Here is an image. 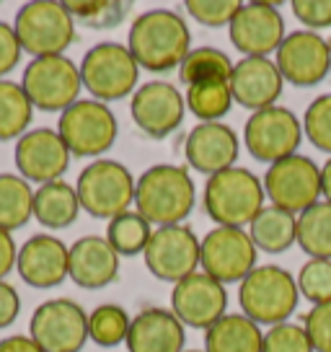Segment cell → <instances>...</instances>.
<instances>
[{
    "label": "cell",
    "instance_id": "cell-39",
    "mask_svg": "<svg viewBox=\"0 0 331 352\" xmlns=\"http://www.w3.org/2000/svg\"><path fill=\"white\" fill-rule=\"evenodd\" d=\"M262 352H313L308 334L300 324H277L264 331Z\"/></svg>",
    "mask_w": 331,
    "mask_h": 352
},
{
    "label": "cell",
    "instance_id": "cell-2",
    "mask_svg": "<svg viewBox=\"0 0 331 352\" xmlns=\"http://www.w3.org/2000/svg\"><path fill=\"white\" fill-rule=\"evenodd\" d=\"M197 202V189L184 166L158 164L135 184V208L150 226H181Z\"/></svg>",
    "mask_w": 331,
    "mask_h": 352
},
{
    "label": "cell",
    "instance_id": "cell-3",
    "mask_svg": "<svg viewBox=\"0 0 331 352\" xmlns=\"http://www.w3.org/2000/svg\"><path fill=\"white\" fill-rule=\"evenodd\" d=\"M264 182L249 168L233 166L207 179L205 210L218 226L243 228L264 210Z\"/></svg>",
    "mask_w": 331,
    "mask_h": 352
},
{
    "label": "cell",
    "instance_id": "cell-38",
    "mask_svg": "<svg viewBox=\"0 0 331 352\" xmlns=\"http://www.w3.org/2000/svg\"><path fill=\"white\" fill-rule=\"evenodd\" d=\"M241 6L243 3L238 0H187L184 3L189 16L205 26H231Z\"/></svg>",
    "mask_w": 331,
    "mask_h": 352
},
{
    "label": "cell",
    "instance_id": "cell-43",
    "mask_svg": "<svg viewBox=\"0 0 331 352\" xmlns=\"http://www.w3.org/2000/svg\"><path fill=\"white\" fill-rule=\"evenodd\" d=\"M19 311H21V298L16 293V287L0 280V329L11 327L19 319Z\"/></svg>",
    "mask_w": 331,
    "mask_h": 352
},
{
    "label": "cell",
    "instance_id": "cell-35",
    "mask_svg": "<svg viewBox=\"0 0 331 352\" xmlns=\"http://www.w3.org/2000/svg\"><path fill=\"white\" fill-rule=\"evenodd\" d=\"M73 21H80L93 29H111L117 23L124 21V16L130 13V3H119V0H93V3H65Z\"/></svg>",
    "mask_w": 331,
    "mask_h": 352
},
{
    "label": "cell",
    "instance_id": "cell-24",
    "mask_svg": "<svg viewBox=\"0 0 331 352\" xmlns=\"http://www.w3.org/2000/svg\"><path fill=\"white\" fill-rule=\"evenodd\" d=\"M184 324L174 311L145 308L130 324L127 350L130 352H184Z\"/></svg>",
    "mask_w": 331,
    "mask_h": 352
},
{
    "label": "cell",
    "instance_id": "cell-7",
    "mask_svg": "<svg viewBox=\"0 0 331 352\" xmlns=\"http://www.w3.org/2000/svg\"><path fill=\"white\" fill-rule=\"evenodd\" d=\"M78 67L86 91L101 104L133 96L140 78V65L135 63L133 52L117 42H101L91 47Z\"/></svg>",
    "mask_w": 331,
    "mask_h": 352
},
{
    "label": "cell",
    "instance_id": "cell-12",
    "mask_svg": "<svg viewBox=\"0 0 331 352\" xmlns=\"http://www.w3.org/2000/svg\"><path fill=\"white\" fill-rule=\"evenodd\" d=\"M303 138L306 135H303V124L298 117L277 104L269 109L254 111L243 127V140H246L249 153L256 161H264L269 166L298 153Z\"/></svg>",
    "mask_w": 331,
    "mask_h": 352
},
{
    "label": "cell",
    "instance_id": "cell-46",
    "mask_svg": "<svg viewBox=\"0 0 331 352\" xmlns=\"http://www.w3.org/2000/svg\"><path fill=\"white\" fill-rule=\"evenodd\" d=\"M321 195L326 202H331V158L321 166Z\"/></svg>",
    "mask_w": 331,
    "mask_h": 352
},
{
    "label": "cell",
    "instance_id": "cell-22",
    "mask_svg": "<svg viewBox=\"0 0 331 352\" xmlns=\"http://www.w3.org/2000/svg\"><path fill=\"white\" fill-rule=\"evenodd\" d=\"M70 249L52 233H36L19 249L16 270L26 285L55 287L65 283Z\"/></svg>",
    "mask_w": 331,
    "mask_h": 352
},
{
    "label": "cell",
    "instance_id": "cell-9",
    "mask_svg": "<svg viewBox=\"0 0 331 352\" xmlns=\"http://www.w3.org/2000/svg\"><path fill=\"white\" fill-rule=\"evenodd\" d=\"M21 88L26 91L34 109L62 114L78 101L83 78H80V67L70 57H36L23 70Z\"/></svg>",
    "mask_w": 331,
    "mask_h": 352
},
{
    "label": "cell",
    "instance_id": "cell-16",
    "mask_svg": "<svg viewBox=\"0 0 331 352\" xmlns=\"http://www.w3.org/2000/svg\"><path fill=\"white\" fill-rule=\"evenodd\" d=\"M225 308H228L225 285L205 272L184 277L171 290V311L184 327L207 331L215 321L225 316Z\"/></svg>",
    "mask_w": 331,
    "mask_h": 352
},
{
    "label": "cell",
    "instance_id": "cell-44",
    "mask_svg": "<svg viewBox=\"0 0 331 352\" xmlns=\"http://www.w3.org/2000/svg\"><path fill=\"white\" fill-rule=\"evenodd\" d=\"M19 262V249H16V241L8 231L0 228V280H5V275L11 272Z\"/></svg>",
    "mask_w": 331,
    "mask_h": 352
},
{
    "label": "cell",
    "instance_id": "cell-48",
    "mask_svg": "<svg viewBox=\"0 0 331 352\" xmlns=\"http://www.w3.org/2000/svg\"><path fill=\"white\" fill-rule=\"evenodd\" d=\"M329 44H331V42H329Z\"/></svg>",
    "mask_w": 331,
    "mask_h": 352
},
{
    "label": "cell",
    "instance_id": "cell-34",
    "mask_svg": "<svg viewBox=\"0 0 331 352\" xmlns=\"http://www.w3.org/2000/svg\"><path fill=\"white\" fill-rule=\"evenodd\" d=\"M130 314L117 303H104L89 314V340L99 347H117L127 342L130 334Z\"/></svg>",
    "mask_w": 331,
    "mask_h": 352
},
{
    "label": "cell",
    "instance_id": "cell-40",
    "mask_svg": "<svg viewBox=\"0 0 331 352\" xmlns=\"http://www.w3.org/2000/svg\"><path fill=\"white\" fill-rule=\"evenodd\" d=\"M303 329L313 344V352H331V300L310 308L303 316Z\"/></svg>",
    "mask_w": 331,
    "mask_h": 352
},
{
    "label": "cell",
    "instance_id": "cell-29",
    "mask_svg": "<svg viewBox=\"0 0 331 352\" xmlns=\"http://www.w3.org/2000/svg\"><path fill=\"white\" fill-rule=\"evenodd\" d=\"M310 259H331V202L321 199L298 215V239Z\"/></svg>",
    "mask_w": 331,
    "mask_h": 352
},
{
    "label": "cell",
    "instance_id": "cell-19",
    "mask_svg": "<svg viewBox=\"0 0 331 352\" xmlns=\"http://www.w3.org/2000/svg\"><path fill=\"white\" fill-rule=\"evenodd\" d=\"M187 101L168 80H150L135 91L130 111L133 120L148 138H166L184 120Z\"/></svg>",
    "mask_w": 331,
    "mask_h": 352
},
{
    "label": "cell",
    "instance_id": "cell-14",
    "mask_svg": "<svg viewBox=\"0 0 331 352\" xmlns=\"http://www.w3.org/2000/svg\"><path fill=\"white\" fill-rule=\"evenodd\" d=\"M256 249L243 228L218 226L202 239L199 267L218 283H243L256 267Z\"/></svg>",
    "mask_w": 331,
    "mask_h": 352
},
{
    "label": "cell",
    "instance_id": "cell-47",
    "mask_svg": "<svg viewBox=\"0 0 331 352\" xmlns=\"http://www.w3.org/2000/svg\"><path fill=\"white\" fill-rule=\"evenodd\" d=\"M184 352H199V350H184Z\"/></svg>",
    "mask_w": 331,
    "mask_h": 352
},
{
    "label": "cell",
    "instance_id": "cell-13",
    "mask_svg": "<svg viewBox=\"0 0 331 352\" xmlns=\"http://www.w3.org/2000/svg\"><path fill=\"white\" fill-rule=\"evenodd\" d=\"M199 256H202V241L184 223L155 228L143 252L148 272L174 285L197 272Z\"/></svg>",
    "mask_w": 331,
    "mask_h": 352
},
{
    "label": "cell",
    "instance_id": "cell-17",
    "mask_svg": "<svg viewBox=\"0 0 331 352\" xmlns=\"http://www.w3.org/2000/svg\"><path fill=\"white\" fill-rule=\"evenodd\" d=\"M233 47L246 57H266L285 42V19L272 3H243L228 26Z\"/></svg>",
    "mask_w": 331,
    "mask_h": 352
},
{
    "label": "cell",
    "instance_id": "cell-45",
    "mask_svg": "<svg viewBox=\"0 0 331 352\" xmlns=\"http://www.w3.org/2000/svg\"><path fill=\"white\" fill-rule=\"evenodd\" d=\"M0 352H45L32 337L26 334H13V337H5L0 340Z\"/></svg>",
    "mask_w": 331,
    "mask_h": 352
},
{
    "label": "cell",
    "instance_id": "cell-23",
    "mask_svg": "<svg viewBox=\"0 0 331 352\" xmlns=\"http://www.w3.org/2000/svg\"><path fill=\"white\" fill-rule=\"evenodd\" d=\"M119 275V254L111 249L106 236H83L70 246L67 277L80 287H106Z\"/></svg>",
    "mask_w": 331,
    "mask_h": 352
},
{
    "label": "cell",
    "instance_id": "cell-41",
    "mask_svg": "<svg viewBox=\"0 0 331 352\" xmlns=\"http://www.w3.org/2000/svg\"><path fill=\"white\" fill-rule=\"evenodd\" d=\"M290 8L300 23L308 26V32L331 26V0H293Z\"/></svg>",
    "mask_w": 331,
    "mask_h": 352
},
{
    "label": "cell",
    "instance_id": "cell-1",
    "mask_svg": "<svg viewBox=\"0 0 331 352\" xmlns=\"http://www.w3.org/2000/svg\"><path fill=\"white\" fill-rule=\"evenodd\" d=\"M127 50L135 63L150 73H168L181 67L192 52V34L187 21L168 8L140 13L127 34Z\"/></svg>",
    "mask_w": 331,
    "mask_h": 352
},
{
    "label": "cell",
    "instance_id": "cell-36",
    "mask_svg": "<svg viewBox=\"0 0 331 352\" xmlns=\"http://www.w3.org/2000/svg\"><path fill=\"white\" fill-rule=\"evenodd\" d=\"M303 135L316 151L331 155V94H323L308 104L303 114Z\"/></svg>",
    "mask_w": 331,
    "mask_h": 352
},
{
    "label": "cell",
    "instance_id": "cell-5",
    "mask_svg": "<svg viewBox=\"0 0 331 352\" xmlns=\"http://www.w3.org/2000/svg\"><path fill=\"white\" fill-rule=\"evenodd\" d=\"M23 52L36 57L62 55L76 42V21L65 3L57 0H32L23 3L13 21Z\"/></svg>",
    "mask_w": 331,
    "mask_h": 352
},
{
    "label": "cell",
    "instance_id": "cell-8",
    "mask_svg": "<svg viewBox=\"0 0 331 352\" xmlns=\"http://www.w3.org/2000/svg\"><path fill=\"white\" fill-rule=\"evenodd\" d=\"M117 117L96 99H78L60 114L57 132L76 158H99L117 140Z\"/></svg>",
    "mask_w": 331,
    "mask_h": 352
},
{
    "label": "cell",
    "instance_id": "cell-32",
    "mask_svg": "<svg viewBox=\"0 0 331 352\" xmlns=\"http://www.w3.org/2000/svg\"><path fill=\"white\" fill-rule=\"evenodd\" d=\"M187 109L202 122H220L233 107L231 80H210V83H197L189 86L184 94Z\"/></svg>",
    "mask_w": 331,
    "mask_h": 352
},
{
    "label": "cell",
    "instance_id": "cell-42",
    "mask_svg": "<svg viewBox=\"0 0 331 352\" xmlns=\"http://www.w3.org/2000/svg\"><path fill=\"white\" fill-rule=\"evenodd\" d=\"M21 44H19V36H16V29L11 23L0 21V80L3 76H8L13 67L19 65L21 60Z\"/></svg>",
    "mask_w": 331,
    "mask_h": 352
},
{
    "label": "cell",
    "instance_id": "cell-10",
    "mask_svg": "<svg viewBox=\"0 0 331 352\" xmlns=\"http://www.w3.org/2000/svg\"><path fill=\"white\" fill-rule=\"evenodd\" d=\"M266 199L279 210L298 218L300 212L321 202V168L308 155H290L266 168L264 174Z\"/></svg>",
    "mask_w": 331,
    "mask_h": 352
},
{
    "label": "cell",
    "instance_id": "cell-15",
    "mask_svg": "<svg viewBox=\"0 0 331 352\" xmlns=\"http://www.w3.org/2000/svg\"><path fill=\"white\" fill-rule=\"evenodd\" d=\"M275 65L287 83L298 88L319 86L329 76L331 67V44L316 32H293L285 36L275 52Z\"/></svg>",
    "mask_w": 331,
    "mask_h": 352
},
{
    "label": "cell",
    "instance_id": "cell-28",
    "mask_svg": "<svg viewBox=\"0 0 331 352\" xmlns=\"http://www.w3.org/2000/svg\"><path fill=\"white\" fill-rule=\"evenodd\" d=\"M34 215L32 184L21 174H0V228L16 231Z\"/></svg>",
    "mask_w": 331,
    "mask_h": 352
},
{
    "label": "cell",
    "instance_id": "cell-37",
    "mask_svg": "<svg viewBox=\"0 0 331 352\" xmlns=\"http://www.w3.org/2000/svg\"><path fill=\"white\" fill-rule=\"evenodd\" d=\"M295 283L300 296L313 306L331 300V259H308L300 267Z\"/></svg>",
    "mask_w": 331,
    "mask_h": 352
},
{
    "label": "cell",
    "instance_id": "cell-4",
    "mask_svg": "<svg viewBox=\"0 0 331 352\" xmlns=\"http://www.w3.org/2000/svg\"><path fill=\"white\" fill-rule=\"evenodd\" d=\"M298 283L287 270L277 264H256L251 275L238 287V303L243 316L254 324H285L298 308Z\"/></svg>",
    "mask_w": 331,
    "mask_h": 352
},
{
    "label": "cell",
    "instance_id": "cell-11",
    "mask_svg": "<svg viewBox=\"0 0 331 352\" xmlns=\"http://www.w3.org/2000/svg\"><path fill=\"white\" fill-rule=\"evenodd\" d=\"M29 337L45 352H80L89 342V314L70 298H52L32 314Z\"/></svg>",
    "mask_w": 331,
    "mask_h": 352
},
{
    "label": "cell",
    "instance_id": "cell-6",
    "mask_svg": "<svg viewBox=\"0 0 331 352\" xmlns=\"http://www.w3.org/2000/svg\"><path fill=\"white\" fill-rule=\"evenodd\" d=\"M135 182L130 168L119 161L99 158L89 164L78 176V199L89 215L101 220H114L117 215L130 212L135 202Z\"/></svg>",
    "mask_w": 331,
    "mask_h": 352
},
{
    "label": "cell",
    "instance_id": "cell-25",
    "mask_svg": "<svg viewBox=\"0 0 331 352\" xmlns=\"http://www.w3.org/2000/svg\"><path fill=\"white\" fill-rule=\"evenodd\" d=\"M264 331L243 314H225L205 331V352H262Z\"/></svg>",
    "mask_w": 331,
    "mask_h": 352
},
{
    "label": "cell",
    "instance_id": "cell-27",
    "mask_svg": "<svg viewBox=\"0 0 331 352\" xmlns=\"http://www.w3.org/2000/svg\"><path fill=\"white\" fill-rule=\"evenodd\" d=\"M249 236L256 249L266 254H282L298 239V218L275 205H264V210L251 220Z\"/></svg>",
    "mask_w": 331,
    "mask_h": 352
},
{
    "label": "cell",
    "instance_id": "cell-30",
    "mask_svg": "<svg viewBox=\"0 0 331 352\" xmlns=\"http://www.w3.org/2000/svg\"><path fill=\"white\" fill-rule=\"evenodd\" d=\"M34 107L21 83L0 80V143L11 138H23L32 124Z\"/></svg>",
    "mask_w": 331,
    "mask_h": 352
},
{
    "label": "cell",
    "instance_id": "cell-18",
    "mask_svg": "<svg viewBox=\"0 0 331 352\" xmlns=\"http://www.w3.org/2000/svg\"><path fill=\"white\" fill-rule=\"evenodd\" d=\"M16 166L26 182H34L42 187L49 182H60V176L65 174L70 166V151L57 130L36 127L19 138Z\"/></svg>",
    "mask_w": 331,
    "mask_h": 352
},
{
    "label": "cell",
    "instance_id": "cell-21",
    "mask_svg": "<svg viewBox=\"0 0 331 352\" xmlns=\"http://www.w3.org/2000/svg\"><path fill=\"white\" fill-rule=\"evenodd\" d=\"M285 86L279 67L269 57H243L233 65L231 91L233 101L251 111H262L275 107Z\"/></svg>",
    "mask_w": 331,
    "mask_h": 352
},
{
    "label": "cell",
    "instance_id": "cell-26",
    "mask_svg": "<svg viewBox=\"0 0 331 352\" xmlns=\"http://www.w3.org/2000/svg\"><path fill=\"white\" fill-rule=\"evenodd\" d=\"M80 212L78 192L67 182H49L34 192V218L49 231L67 228Z\"/></svg>",
    "mask_w": 331,
    "mask_h": 352
},
{
    "label": "cell",
    "instance_id": "cell-33",
    "mask_svg": "<svg viewBox=\"0 0 331 352\" xmlns=\"http://www.w3.org/2000/svg\"><path fill=\"white\" fill-rule=\"evenodd\" d=\"M150 236H153V226L137 210L117 215L114 220H109V228H106V241L111 243V249L119 256L143 254L148 241H150Z\"/></svg>",
    "mask_w": 331,
    "mask_h": 352
},
{
    "label": "cell",
    "instance_id": "cell-31",
    "mask_svg": "<svg viewBox=\"0 0 331 352\" xmlns=\"http://www.w3.org/2000/svg\"><path fill=\"white\" fill-rule=\"evenodd\" d=\"M233 65L236 63H231V57L218 47H197L184 57V63L179 67V78L181 83H187V88L197 83H210V80H231Z\"/></svg>",
    "mask_w": 331,
    "mask_h": 352
},
{
    "label": "cell",
    "instance_id": "cell-20",
    "mask_svg": "<svg viewBox=\"0 0 331 352\" xmlns=\"http://www.w3.org/2000/svg\"><path fill=\"white\" fill-rule=\"evenodd\" d=\"M238 135L222 122H199L184 143V158L199 174L215 176L233 168L238 158Z\"/></svg>",
    "mask_w": 331,
    "mask_h": 352
}]
</instances>
